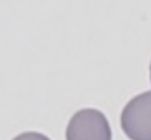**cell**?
<instances>
[{
    "label": "cell",
    "instance_id": "cell-1",
    "mask_svg": "<svg viewBox=\"0 0 151 140\" xmlns=\"http://www.w3.org/2000/svg\"><path fill=\"white\" fill-rule=\"evenodd\" d=\"M121 127L130 140H151V91L137 95L126 104Z\"/></svg>",
    "mask_w": 151,
    "mask_h": 140
},
{
    "label": "cell",
    "instance_id": "cell-2",
    "mask_svg": "<svg viewBox=\"0 0 151 140\" xmlns=\"http://www.w3.org/2000/svg\"><path fill=\"white\" fill-rule=\"evenodd\" d=\"M66 140H111L110 124L98 109H81L69 122Z\"/></svg>",
    "mask_w": 151,
    "mask_h": 140
},
{
    "label": "cell",
    "instance_id": "cell-3",
    "mask_svg": "<svg viewBox=\"0 0 151 140\" xmlns=\"http://www.w3.org/2000/svg\"><path fill=\"white\" fill-rule=\"evenodd\" d=\"M13 140H50V139L39 132H24L20 133L19 136H16Z\"/></svg>",
    "mask_w": 151,
    "mask_h": 140
},
{
    "label": "cell",
    "instance_id": "cell-4",
    "mask_svg": "<svg viewBox=\"0 0 151 140\" xmlns=\"http://www.w3.org/2000/svg\"><path fill=\"white\" fill-rule=\"evenodd\" d=\"M150 80H151V63H150Z\"/></svg>",
    "mask_w": 151,
    "mask_h": 140
}]
</instances>
